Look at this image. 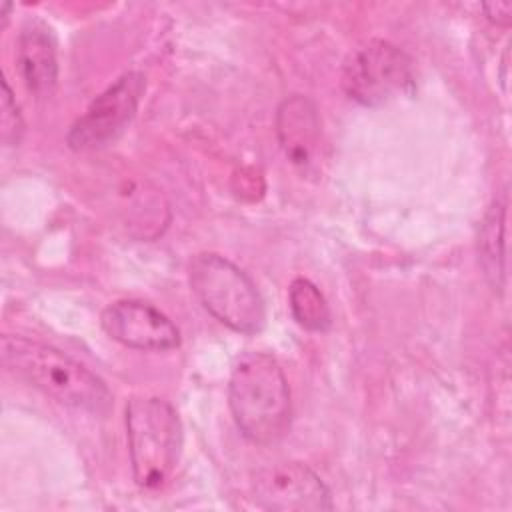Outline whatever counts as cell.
<instances>
[{"label": "cell", "mask_w": 512, "mask_h": 512, "mask_svg": "<svg viewBox=\"0 0 512 512\" xmlns=\"http://www.w3.org/2000/svg\"><path fill=\"white\" fill-rule=\"evenodd\" d=\"M0 354L10 374L64 406L104 414L112 404L106 382L54 346L6 334Z\"/></svg>", "instance_id": "obj_1"}, {"label": "cell", "mask_w": 512, "mask_h": 512, "mask_svg": "<svg viewBox=\"0 0 512 512\" xmlns=\"http://www.w3.org/2000/svg\"><path fill=\"white\" fill-rule=\"evenodd\" d=\"M228 404L238 430L252 444H274L290 430V386L276 358L266 352H244L236 360Z\"/></svg>", "instance_id": "obj_2"}, {"label": "cell", "mask_w": 512, "mask_h": 512, "mask_svg": "<svg viewBox=\"0 0 512 512\" xmlns=\"http://www.w3.org/2000/svg\"><path fill=\"white\" fill-rule=\"evenodd\" d=\"M126 438L136 484L144 490L162 488L182 450L176 410L156 396H132L126 404Z\"/></svg>", "instance_id": "obj_3"}, {"label": "cell", "mask_w": 512, "mask_h": 512, "mask_svg": "<svg viewBox=\"0 0 512 512\" xmlns=\"http://www.w3.org/2000/svg\"><path fill=\"white\" fill-rule=\"evenodd\" d=\"M194 296L220 324L234 332L256 334L266 322L264 300L252 278L228 258L202 252L188 268Z\"/></svg>", "instance_id": "obj_4"}, {"label": "cell", "mask_w": 512, "mask_h": 512, "mask_svg": "<svg viewBox=\"0 0 512 512\" xmlns=\"http://www.w3.org/2000/svg\"><path fill=\"white\" fill-rule=\"evenodd\" d=\"M342 88L360 106L378 108L414 90L412 58L388 40H368L344 62Z\"/></svg>", "instance_id": "obj_5"}, {"label": "cell", "mask_w": 512, "mask_h": 512, "mask_svg": "<svg viewBox=\"0 0 512 512\" xmlns=\"http://www.w3.org/2000/svg\"><path fill=\"white\" fill-rule=\"evenodd\" d=\"M144 90V74H122L112 86L96 96L88 110L72 124L66 136L68 146L72 150H94L106 146L134 118Z\"/></svg>", "instance_id": "obj_6"}, {"label": "cell", "mask_w": 512, "mask_h": 512, "mask_svg": "<svg viewBox=\"0 0 512 512\" xmlns=\"http://www.w3.org/2000/svg\"><path fill=\"white\" fill-rule=\"evenodd\" d=\"M252 500L274 512L332 510V496L320 476L302 462H278L258 470L252 478Z\"/></svg>", "instance_id": "obj_7"}, {"label": "cell", "mask_w": 512, "mask_h": 512, "mask_svg": "<svg viewBox=\"0 0 512 512\" xmlns=\"http://www.w3.org/2000/svg\"><path fill=\"white\" fill-rule=\"evenodd\" d=\"M102 330L118 344L134 350H170L180 344L174 322L144 300H118L104 308Z\"/></svg>", "instance_id": "obj_8"}, {"label": "cell", "mask_w": 512, "mask_h": 512, "mask_svg": "<svg viewBox=\"0 0 512 512\" xmlns=\"http://www.w3.org/2000/svg\"><path fill=\"white\" fill-rule=\"evenodd\" d=\"M320 116L314 102L292 94L276 110V136L286 158L298 168H310L320 152Z\"/></svg>", "instance_id": "obj_9"}, {"label": "cell", "mask_w": 512, "mask_h": 512, "mask_svg": "<svg viewBox=\"0 0 512 512\" xmlns=\"http://www.w3.org/2000/svg\"><path fill=\"white\" fill-rule=\"evenodd\" d=\"M16 64L26 88L36 98L52 94L58 78V64L50 28L40 22H28L22 28L16 44Z\"/></svg>", "instance_id": "obj_10"}, {"label": "cell", "mask_w": 512, "mask_h": 512, "mask_svg": "<svg viewBox=\"0 0 512 512\" xmlns=\"http://www.w3.org/2000/svg\"><path fill=\"white\" fill-rule=\"evenodd\" d=\"M504 230H506V198H496L488 208L480 226L478 250L482 268L490 284L498 290L504 286Z\"/></svg>", "instance_id": "obj_11"}, {"label": "cell", "mask_w": 512, "mask_h": 512, "mask_svg": "<svg viewBox=\"0 0 512 512\" xmlns=\"http://www.w3.org/2000/svg\"><path fill=\"white\" fill-rule=\"evenodd\" d=\"M290 312L294 320L310 332H326L332 324V314L326 298L306 278H294L288 290Z\"/></svg>", "instance_id": "obj_12"}, {"label": "cell", "mask_w": 512, "mask_h": 512, "mask_svg": "<svg viewBox=\"0 0 512 512\" xmlns=\"http://www.w3.org/2000/svg\"><path fill=\"white\" fill-rule=\"evenodd\" d=\"M24 134V122L20 116V110L16 106V100L12 96V90L2 78V142L6 146H18Z\"/></svg>", "instance_id": "obj_13"}, {"label": "cell", "mask_w": 512, "mask_h": 512, "mask_svg": "<svg viewBox=\"0 0 512 512\" xmlns=\"http://www.w3.org/2000/svg\"><path fill=\"white\" fill-rule=\"evenodd\" d=\"M486 18L496 26H510L512 22V4L510 2H486L482 4Z\"/></svg>", "instance_id": "obj_14"}]
</instances>
